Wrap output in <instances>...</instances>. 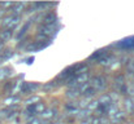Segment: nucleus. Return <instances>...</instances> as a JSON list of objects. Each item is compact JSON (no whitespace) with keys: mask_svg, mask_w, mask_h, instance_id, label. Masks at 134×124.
I'll return each mask as SVG.
<instances>
[{"mask_svg":"<svg viewBox=\"0 0 134 124\" xmlns=\"http://www.w3.org/2000/svg\"><path fill=\"white\" fill-rule=\"evenodd\" d=\"M90 87L95 90V92H99V90H104L105 89V87H107V83H105V79L103 78V76H94V78H91V80H90Z\"/></svg>","mask_w":134,"mask_h":124,"instance_id":"f257e3e1","label":"nucleus"},{"mask_svg":"<svg viewBox=\"0 0 134 124\" xmlns=\"http://www.w3.org/2000/svg\"><path fill=\"white\" fill-rule=\"evenodd\" d=\"M18 23H20V17H18V16H8V17H5V18L3 19L1 26L5 27V30H12V31H13V29H14Z\"/></svg>","mask_w":134,"mask_h":124,"instance_id":"f03ea898","label":"nucleus"},{"mask_svg":"<svg viewBox=\"0 0 134 124\" xmlns=\"http://www.w3.org/2000/svg\"><path fill=\"white\" fill-rule=\"evenodd\" d=\"M55 32H56L55 23H53V25H48V26H43V27L39 30V35H38V38H41V39H47L48 36L53 35Z\"/></svg>","mask_w":134,"mask_h":124,"instance_id":"7ed1b4c3","label":"nucleus"},{"mask_svg":"<svg viewBox=\"0 0 134 124\" xmlns=\"http://www.w3.org/2000/svg\"><path fill=\"white\" fill-rule=\"evenodd\" d=\"M56 110L55 109H48V110H44L42 114H41V118L42 119H44V120H51V119H53L55 116H56Z\"/></svg>","mask_w":134,"mask_h":124,"instance_id":"20e7f679","label":"nucleus"},{"mask_svg":"<svg viewBox=\"0 0 134 124\" xmlns=\"http://www.w3.org/2000/svg\"><path fill=\"white\" fill-rule=\"evenodd\" d=\"M74 80H76V84H77V88H78L80 85H82V84L87 83V80H89V74H87V73L80 74V75H77V76L74 78Z\"/></svg>","mask_w":134,"mask_h":124,"instance_id":"39448f33","label":"nucleus"},{"mask_svg":"<svg viewBox=\"0 0 134 124\" xmlns=\"http://www.w3.org/2000/svg\"><path fill=\"white\" fill-rule=\"evenodd\" d=\"M111 103H112V100H111V96H108V94H103V96H100V98L98 100V105L104 106V107H107V106L111 105Z\"/></svg>","mask_w":134,"mask_h":124,"instance_id":"423d86ee","label":"nucleus"},{"mask_svg":"<svg viewBox=\"0 0 134 124\" xmlns=\"http://www.w3.org/2000/svg\"><path fill=\"white\" fill-rule=\"evenodd\" d=\"M46 45H47V43H41V41H37V43L30 44V45H29V48H27V50H29V52H37V50L43 49Z\"/></svg>","mask_w":134,"mask_h":124,"instance_id":"0eeeda50","label":"nucleus"},{"mask_svg":"<svg viewBox=\"0 0 134 124\" xmlns=\"http://www.w3.org/2000/svg\"><path fill=\"white\" fill-rule=\"evenodd\" d=\"M120 110H119V107L116 106V105H113V103H111V105H108L107 107H105V113H107V115L108 116H115L117 113H119Z\"/></svg>","mask_w":134,"mask_h":124,"instance_id":"6e6552de","label":"nucleus"},{"mask_svg":"<svg viewBox=\"0 0 134 124\" xmlns=\"http://www.w3.org/2000/svg\"><path fill=\"white\" fill-rule=\"evenodd\" d=\"M125 103V109H126V111L129 113V114H134V101L130 98V97H128V98H125V101H124Z\"/></svg>","mask_w":134,"mask_h":124,"instance_id":"1a4fd4ad","label":"nucleus"},{"mask_svg":"<svg viewBox=\"0 0 134 124\" xmlns=\"http://www.w3.org/2000/svg\"><path fill=\"white\" fill-rule=\"evenodd\" d=\"M20 97H16V96H12V97H8L4 100V105L5 106H13V105H17L20 102Z\"/></svg>","mask_w":134,"mask_h":124,"instance_id":"9d476101","label":"nucleus"},{"mask_svg":"<svg viewBox=\"0 0 134 124\" xmlns=\"http://www.w3.org/2000/svg\"><path fill=\"white\" fill-rule=\"evenodd\" d=\"M12 35H13V31H12V30H4V31H1V34H0V40H1V44L9 40V39L12 38Z\"/></svg>","mask_w":134,"mask_h":124,"instance_id":"9b49d317","label":"nucleus"},{"mask_svg":"<svg viewBox=\"0 0 134 124\" xmlns=\"http://www.w3.org/2000/svg\"><path fill=\"white\" fill-rule=\"evenodd\" d=\"M56 21V16L53 13H48L46 14L44 18H43V22H44V26H48V25H53Z\"/></svg>","mask_w":134,"mask_h":124,"instance_id":"f8f14e48","label":"nucleus"},{"mask_svg":"<svg viewBox=\"0 0 134 124\" xmlns=\"http://www.w3.org/2000/svg\"><path fill=\"white\" fill-rule=\"evenodd\" d=\"M125 119V113H122V111H119L115 116H112L111 118V120L115 124H119V123H121L122 120Z\"/></svg>","mask_w":134,"mask_h":124,"instance_id":"ddd939ff","label":"nucleus"},{"mask_svg":"<svg viewBox=\"0 0 134 124\" xmlns=\"http://www.w3.org/2000/svg\"><path fill=\"white\" fill-rule=\"evenodd\" d=\"M25 6H26V4H25V3H18V4H14V5H13L12 12H13L14 14H20V13H22V12H24Z\"/></svg>","mask_w":134,"mask_h":124,"instance_id":"4468645a","label":"nucleus"},{"mask_svg":"<svg viewBox=\"0 0 134 124\" xmlns=\"http://www.w3.org/2000/svg\"><path fill=\"white\" fill-rule=\"evenodd\" d=\"M78 96H80V90H78V88H69V90L66 92V97H68V98L74 100V98H77Z\"/></svg>","mask_w":134,"mask_h":124,"instance_id":"2eb2a0df","label":"nucleus"},{"mask_svg":"<svg viewBox=\"0 0 134 124\" xmlns=\"http://www.w3.org/2000/svg\"><path fill=\"white\" fill-rule=\"evenodd\" d=\"M90 114H91V111H89L87 109H83V110H78V113H77V118L78 119H89Z\"/></svg>","mask_w":134,"mask_h":124,"instance_id":"dca6fc26","label":"nucleus"},{"mask_svg":"<svg viewBox=\"0 0 134 124\" xmlns=\"http://www.w3.org/2000/svg\"><path fill=\"white\" fill-rule=\"evenodd\" d=\"M112 61H113V57L107 56V57H102V58L99 60V63H100L102 66H109V65L112 63Z\"/></svg>","mask_w":134,"mask_h":124,"instance_id":"f3484780","label":"nucleus"},{"mask_svg":"<svg viewBox=\"0 0 134 124\" xmlns=\"http://www.w3.org/2000/svg\"><path fill=\"white\" fill-rule=\"evenodd\" d=\"M33 107H34V111H35V114H42V113H43V111L46 110L44 103H42V102H38V103L33 105Z\"/></svg>","mask_w":134,"mask_h":124,"instance_id":"a211bd4d","label":"nucleus"},{"mask_svg":"<svg viewBox=\"0 0 134 124\" xmlns=\"http://www.w3.org/2000/svg\"><path fill=\"white\" fill-rule=\"evenodd\" d=\"M65 109H66V111H69V114H76L77 115V113H78V107L74 103H66Z\"/></svg>","mask_w":134,"mask_h":124,"instance_id":"6ab92c4d","label":"nucleus"},{"mask_svg":"<svg viewBox=\"0 0 134 124\" xmlns=\"http://www.w3.org/2000/svg\"><path fill=\"white\" fill-rule=\"evenodd\" d=\"M39 101H41V98H39L38 96H34V97H30L29 100H26V105H27V106H33V105L38 103Z\"/></svg>","mask_w":134,"mask_h":124,"instance_id":"aec40b11","label":"nucleus"},{"mask_svg":"<svg viewBox=\"0 0 134 124\" xmlns=\"http://www.w3.org/2000/svg\"><path fill=\"white\" fill-rule=\"evenodd\" d=\"M8 74H9V69H8V67H1V69H0V82H1L3 79H5V78L8 76Z\"/></svg>","mask_w":134,"mask_h":124,"instance_id":"412c9836","label":"nucleus"},{"mask_svg":"<svg viewBox=\"0 0 134 124\" xmlns=\"http://www.w3.org/2000/svg\"><path fill=\"white\" fill-rule=\"evenodd\" d=\"M27 29H29V23L24 25V26H22V29L20 30V32L17 34V39H21V38H22V36L26 34V30H27Z\"/></svg>","mask_w":134,"mask_h":124,"instance_id":"4be33fe9","label":"nucleus"},{"mask_svg":"<svg viewBox=\"0 0 134 124\" xmlns=\"http://www.w3.org/2000/svg\"><path fill=\"white\" fill-rule=\"evenodd\" d=\"M98 106H99V105H98V101H90L86 109H87L89 111H91V110H96Z\"/></svg>","mask_w":134,"mask_h":124,"instance_id":"5701e85b","label":"nucleus"},{"mask_svg":"<svg viewBox=\"0 0 134 124\" xmlns=\"http://www.w3.org/2000/svg\"><path fill=\"white\" fill-rule=\"evenodd\" d=\"M116 85L117 87H120V88H122L124 87V76L122 75H119V76H116Z\"/></svg>","mask_w":134,"mask_h":124,"instance_id":"b1692460","label":"nucleus"},{"mask_svg":"<svg viewBox=\"0 0 134 124\" xmlns=\"http://www.w3.org/2000/svg\"><path fill=\"white\" fill-rule=\"evenodd\" d=\"M22 85H24V83H18V84H16V85H14V88L12 89V93H16L17 90H20V89L22 88Z\"/></svg>","mask_w":134,"mask_h":124,"instance_id":"393cba45","label":"nucleus"},{"mask_svg":"<svg viewBox=\"0 0 134 124\" xmlns=\"http://www.w3.org/2000/svg\"><path fill=\"white\" fill-rule=\"evenodd\" d=\"M128 70L132 71V73L134 74V61H130V62L128 63Z\"/></svg>","mask_w":134,"mask_h":124,"instance_id":"a878e982","label":"nucleus"},{"mask_svg":"<svg viewBox=\"0 0 134 124\" xmlns=\"http://www.w3.org/2000/svg\"><path fill=\"white\" fill-rule=\"evenodd\" d=\"M99 124H108V119L100 116V118H99Z\"/></svg>","mask_w":134,"mask_h":124,"instance_id":"bb28decb","label":"nucleus"},{"mask_svg":"<svg viewBox=\"0 0 134 124\" xmlns=\"http://www.w3.org/2000/svg\"><path fill=\"white\" fill-rule=\"evenodd\" d=\"M41 123H42V122H41L38 118H33V119H31V123H30V124H41Z\"/></svg>","mask_w":134,"mask_h":124,"instance_id":"cd10ccee","label":"nucleus"},{"mask_svg":"<svg viewBox=\"0 0 134 124\" xmlns=\"http://www.w3.org/2000/svg\"><path fill=\"white\" fill-rule=\"evenodd\" d=\"M43 88H44V89H52V88H53V83L51 82L49 84H46V85L43 87Z\"/></svg>","mask_w":134,"mask_h":124,"instance_id":"c85d7f7f","label":"nucleus"},{"mask_svg":"<svg viewBox=\"0 0 134 124\" xmlns=\"http://www.w3.org/2000/svg\"><path fill=\"white\" fill-rule=\"evenodd\" d=\"M1 6H3V8H9V6H13V4H12V3H3Z\"/></svg>","mask_w":134,"mask_h":124,"instance_id":"c756f323","label":"nucleus"},{"mask_svg":"<svg viewBox=\"0 0 134 124\" xmlns=\"http://www.w3.org/2000/svg\"><path fill=\"white\" fill-rule=\"evenodd\" d=\"M82 124H91V120H90V119H85V120L82 122Z\"/></svg>","mask_w":134,"mask_h":124,"instance_id":"7c9ffc66","label":"nucleus"},{"mask_svg":"<svg viewBox=\"0 0 134 124\" xmlns=\"http://www.w3.org/2000/svg\"><path fill=\"white\" fill-rule=\"evenodd\" d=\"M3 49H4V45L0 43V53H3Z\"/></svg>","mask_w":134,"mask_h":124,"instance_id":"2f4dec72","label":"nucleus"},{"mask_svg":"<svg viewBox=\"0 0 134 124\" xmlns=\"http://www.w3.org/2000/svg\"><path fill=\"white\" fill-rule=\"evenodd\" d=\"M41 124H48V123H46V122H44V123H43V122H42V123H41Z\"/></svg>","mask_w":134,"mask_h":124,"instance_id":"473e14b6","label":"nucleus"},{"mask_svg":"<svg viewBox=\"0 0 134 124\" xmlns=\"http://www.w3.org/2000/svg\"><path fill=\"white\" fill-rule=\"evenodd\" d=\"M1 61H3V60H1V56H0V62H1Z\"/></svg>","mask_w":134,"mask_h":124,"instance_id":"72a5a7b5","label":"nucleus"},{"mask_svg":"<svg viewBox=\"0 0 134 124\" xmlns=\"http://www.w3.org/2000/svg\"><path fill=\"white\" fill-rule=\"evenodd\" d=\"M126 124H133V123H126Z\"/></svg>","mask_w":134,"mask_h":124,"instance_id":"f704fd0d","label":"nucleus"},{"mask_svg":"<svg viewBox=\"0 0 134 124\" xmlns=\"http://www.w3.org/2000/svg\"><path fill=\"white\" fill-rule=\"evenodd\" d=\"M27 124H30V123H27Z\"/></svg>","mask_w":134,"mask_h":124,"instance_id":"c9c22d12","label":"nucleus"}]
</instances>
